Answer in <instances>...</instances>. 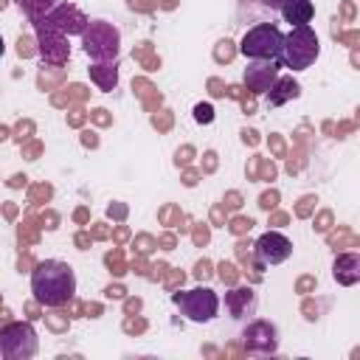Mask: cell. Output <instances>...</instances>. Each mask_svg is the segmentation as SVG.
<instances>
[{
  "mask_svg": "<svg viewBox=\"0 0 360 360\" xmlns=\"http://www.w3.org/2000/svg\"><path fill=\"white\" fill-rule=\"evenodd\" d=\"M253 250H256L259 267H264V264H281V262L290 259L292 242H290L284 233H278V231H267V233H262V236L256 239Z\"/></svg>",
  "mask_w": 360,
  "mask_h": 360,
  "instance_id": "obj_7",
  "label": "cell"
},
{
  "mask_svg": "<svg viewBox=\"0 0 360 360\" xmlns=\"http://www.w3.org/2000/svg\"><path fill=\"white\" fill-rule=\"evenodd\" d=\"M172 301L180 307V312L194 323H208L219 312V295L211 287H197L186 292H174Z\"/></svg>",
  "mask_w": 360,
  "mask_h": 360,
  "instance_id": "obj_5",
  "label": "cell"
},
{
  "mask_svg": "<svg viewBox=\"0 0 360 360\" xmlns=\"http://www.w3.org/2000/svg\"><path fill=\"white\" fill-rule=\"evenodd\" d=\"M298 93H301V87H298V82H292V79H276L273 82V87H270V93H267V101L273 104V107H278V104H284V101H290V98H298Z\"/></svg>",
  "mask_w": 360,
  "mask_h": 360,
  "instance_id": "obj_14",
  "label": "cell"
},
{
  "mask_svg": "<svg viewBox=\"0 0 360 360\" xmlns=\"http://www.w3.org/2000/svg\"><path fill=\"white\" fill-rule=\"evenodd\" d=\"M318 34L309 28V22L304 25H292V31L284 37V51H281V65L292 68V70H307L315 59H318Z\"/></svg>",
  "mask_w": 360,
  "mask_h": 360,
  "instance_id": "obj_3",
  "label": "cell"
},
{
  "mask_svg": "<svg viewBox=\"0 0 360 360\" xmlns=\"http://www.w3.org/2000/svg\"><path fill=\"white\" fill-rule=\"evenodd\" d=\"M194 121H200V124H211V121H214V110H211V104H197V107H194Z\"/></svg>",
  "mask_w": 360,
  "mask_h": 360,
  "instance_id": "obj_16",
  "label": "cell"
},
{
  "mask_svg": "<svg viewBox=\"0 0 360 360\" xmlns=\"http://www.w3.org/2000/svg\"><path fill=\"white\" fill-rule=\"evenodd\" d=\"M93 79L101 84V90H112L115 82H118V73H115V65L110 68V73H101V68H93Z\"/></svg>",
  "mask_w": 360,
  "mask_h": 360,
  "instance_id": "obj_15",
  "label": "cell"
},
{
  "mask_svg": "<svg viewBox=\"0 0 360 360\" xmlns=\"http://www.w3.org/2000/svg\"><path fill=\"white\" fill-rule=\"evenodd\" d=\"M262 3H264V6H270V8H281L287 0H262Z\"/></svg>",
  "mask_w": 360,
  "mask_h": 360,
  "instance_id": "obj_17",
  "label": "cell"
},
{
  "mask_svg": "<svg viewBox=\"0 0 360 360\" xmlns=\"http://www.w3.org/2000/svg\"><path fill=\"white\" fill-rule=\"evenodd\" d=\"M281 51H284V34L270 22H259L248 28L239 42V53L253 62H278Z\"/></svg>",
  "mask_w": 360,
  "mask_h": 360,
  "instance_id": "obj_2",
  "label": "cell"
},
{
  "mask_svg": "<svg viewBox=\"0 0 360 360\" xmlns=\"http://www.w3.org/2000/svg\"><path fill=\"white\" fill-rule=\"evenodd\" d=\"M225 307H228L233 321H242L245 315L250 318L256 312V292L250 287H236V290H231L225 295Z\"/></svg>",
  "mask_w": 360,
  "mask_h": 360,
  "instance_id": "obj_10",
  "label": "cell"
},
{
  "mask_svg": "<svg viewBox=\"0 0 360 360\" xmlns=\"http://www.w3.org/2000/svg\"><path fill=\"white\" fill-rule=\"evenodd\" d=\"M3 51H6V45H3V37H0V56H3Z\"/></svg>",
  "mask_w": 360,
  "mask_h": 360,
  "instance_id": "obj_18",
  "label": "cell"
},
{
  "mask_svg": "<svg viewBox=\"0 0 360 360\" xmlns=\"http://www.w3.org/2000/svg\"><path fill=\"white\" fill-rule=\"evenodd\" d=\"M276 70H278V62H276V65H270V62H267V65H253V68L245 70V82H248V87H253L256 93H264V90L273 87Z\"/></svg>",
  "mask_w": 360,
  "mask_h": 360,
  "instance_id": "obj_11",
  "label": "cell"
},
{
  "mask_svg": "<svg viewBox=\"0 0 360 360\" xmlns=\"http://www.w3.org/2000/svg\"><path fill=\"white\" fill-rule=\"evenodd\" d=\"M31 292L42 307H65L76 292V273L59 259H45L31 270Z\"/></svg>",
  "mask_w": 360,
  "mask_h": 360,
  "instance_id": "obj_1",
  "label": "cell"
},
{
  "mask_svg": "<svg viewBox=\"0 0 360 360\" xmlns=\"http://www.w3.org/2000/svg\"><path fill=\"white\" fill-rule=\"evenodd\" d=\"M45 22L53 25L56 31H62V34H82L87 28V20L76 8H70V6H59L53 14L45 17Z\"/></svg>",
  "mask_w": 360,
  "mask_h": 360,
  "instance_id": "obj_9",
  "label": "cell"
},
{
  "mask_svg": "<svg viewBox=\"0 0 360 360\" xmlns=\"http://www.w3.org/2000/svg\"><path fill=\"white\" fill-rule=\"evenodd\" d=\"M39 352V338L31 323L14 321L0 329V357L6 360H31Z\"/></svg>",
  "mask_w": 360,
  "mask_h": 360,
  "instance_id": "obj_4",
  "label": "cell"
},
{
  "mask_svg": "<svg viewBox=\"0 0 360 360\" xmlns=\"http://www.w3.org/2000/svg\"><path fill=\"white\" fill-rule=\"evenodd\" d=\"M84 53L96 62H110L118 56V31L107 22H90V31L84 28Z\"/></svg>",
  "mask_w": 360,
  "mask_h": 360,
  "instance_id": "obj_6",
  "label": "cell"
},
{
  "mask_svg": "<svg viewBox=\"0 0 360 360\" xmlns=\"http://www.w3.org/2000/svg\"><path fill=\"white\" fill-rule=\"evenodd\" d=\"M245 346L250 352H276V346H278L276 326L267 321H256L253 326L245 329Z\"/></svg>",
  "mask_w": 360,
  "mask_h": 360,
  "instance_id": "obj_8",
  "label": "cell"
},
{
  "mask_svg": "<svg viewBox=\"0 0 360 360\" xmlns=\"http://www.w3.org/2000/svg\"><path fill=\"white\" fill-rule=\"evenodd\" d=\"M278 11H281L284 22H290V25H304L315 17V6L309 0H287Z\"/></svg>",
  "mask_w": 360,
  "mask_h": 360,
  "instance_id": "obj_12",
  "label": "cell"
},
{
  "mask_svg": "<svg viewBox=\"0 0 360 360\" xmlns=\"http://www.w3.org/2000/svg\"><path fill=\"white\" fill-rule=\"evenodd\" d=\"M335 281L340 284H354L360 278V256L357 253H343L335 259Z\"/></svg>",
  "mask_w": 360,
  "mask_h": 360,
  "instance_id": "obj_13",
  "label": "cell"
}]
</instances>
